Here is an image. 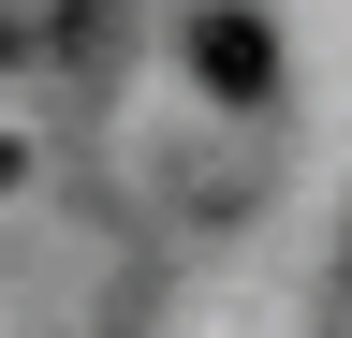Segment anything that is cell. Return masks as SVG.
Segmentation results:
<instances>
[{"label":"cell","instance_id":"6da1fadb","mask_svg":"<svg viewBox=\"0 0 352 338\" xmlns=\"http://www.w3.org/2000/svg\"><path fill=\"white\" fill-rule=\"evenodd\" d=\"M176 59H191V89H206V103H235V118L279 103V30H264V0H191Z\"/></svg>","mask_w":352,"mask_h":338},{"label":"cell","instance_id":"7a4b0ae2","mask_svg":"<svg viewBox=\"0 0 352 338\" xmlns=\"http://www.w3.org/2000/svg\"><path fill=\"white\" fill-rule=\"evenodd\" d=\"M0 191H15V133H0Z\"/></svg>","mask_w":352,"mask_h":338}]
</instances>
